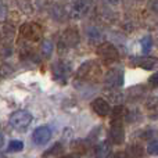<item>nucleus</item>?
Instances as JSON below:
<instances>
[{
    "mask_svg": "<svg viewBox=\"0 0 158 158\" xmlns=\"http://www.w3.org/2000/svg\"><path fill=\"white\" fill-rule=\"evenodd\" d=\"M101 75H103L101 65L96 60H89L83 63L77 71V78L86 83H94L100 79Z\"/></svg>",
    "mask_w": 158,
    "mask_h": 158,
    "instance_id": "f257e3e1",
    "label": "nucleus"
},
{
    "mask_svg": "<svg viewBox=\"0 0 158 158\" xmlns=\"http://www.w3.org/2000/svg\"><path fill=\"white\" fill-rule=\"evenodd\" d=\"M93 6V0H68L65 4V10L68 17L74 19H81L90 13Z\"/></svg>",
    "mask_w": 158,
    "mask_h": 158,
    "instance_id": "f03ea898",
    "label": "nucleus"
},
{
    "mask_svg": "<svg viewBox=\"0 0 158 158\" xmlns=\"http://www.w3.org/2000/svg\"><path fill=\"white\" fill-rule=\"evenodd\" d=\"M52 71H53V78L56 79V82H58L60 85H67L69 77H71L72 67L68 61L60 60L53 64Z\"/></svg>",
    "mask_w": 158,
    "mask_h": 158,
    "instance_id": "7ed1b4c3",
    "label": "nucleus"
},
{
    "mask_svg": "<svg viewBox=\"0 0 158 158\" xmlns=\"http://www.w3.org/2000/svg\"><path fill=\"white\" fill-rule=\"evenodd\" d=\"M32 122V115L31 112L25 111V110H19L11 114L10 117V125L15 129L17 132H25L28 126Z\"/></svg>",
    "mask_w": 158,
    "mask_h": 158,
    "instance_id": "20e7f679",
    "label": "nucleus"
},
{
    "mask_svg": "<svg viewBox=\"0 0 158 158\" xmlns=\"http://www.w3.org/2000/svg\"><path fill=\"white\" fill-rule=\"evenodd\" d=\"M97 54L101 58V61L104 64H108V65L115 63V61H118V58H119L118 49L112 43H110V42H103V43L98 44Z\"/></svg>",
    "mask_w": 158,
    "mask_h": 158,
    "instance_id": "39448f33",
    "label": "nucleus"
},
{
    "mask_svg": "<svg viewBox=\"0 0 158 158\" xmlns=\"http://www.w3.org/2000/svg\"><path fill=\"white\" fill-rule=\"evenodd\" d=\"M79 43V33L75 29H67L65 32L61 35L60 40H58V52L63 54L64 52L69 50L71 47H75Z\"/></svg>",
    "mask_w": 158,
    "mask_h": 158,
    "instance_id": "423d86ee",
    "label": "nucleus"
},
{
    "mask_svg": "<svg viewBox=\"0 0 158 158\" xmlns=\"http://www.w3.org/2000/svg\"><path fill=\"white\" fill-rule=\"evenodd\" d=\"M21 35L28 42H39L43 38V31H42L40 25L35 24V22H27L21 27Z\"/></svg>",
    "mask_w": 158,
    "mask_h": 158,
    "instance_id": "0eeeda50",
    "label": "nucleus"
},
{
    "mask_svg": "<svg viewBox=\"0 0 158 158\" xmlns=\"http://www.w3.org/2000/svg\"><path fill=\"white\" fill-rule=\"evenodd\" d=\"M104 83L110 89H119L123 85V71L119 68H111L104 77Z\"/></svg>",
    "mask_w": 158,
    "mask_h": 158,
    "instance_id": "6e6552de",
    "label": "nucleus"
},
{
    "mask_svg": "<svg viewBox=\"0 0 158 158\" xmlns=\"http://www.w3.org/2000/svg\"><path fill=\"white\" fill-rule=\"evenodd\" d=\"M131 64L135 67L143 68L146 71H151L156 67H158V58L156 57H148V56H143V57H133L131 58Z\"/></svg>",
    "mask_w": 158,
    "mask_h": 158,
    "instance_id": "1a4fd4ad",
    "label": "nucleus"
},
{
    "mask_svg": "<svg viewBox=\"0 0 158 158\" xmlns=\"http://www.w3.org/2000/svg\"><path fill=\"white\" fill-rule=\"evenodd\" d=\"M50 139H52V131H50L49 126H40L32 135L33 143L38 146H44Z\"/></svg>",
    "mask_w": 158,
    "mask_h": 158,
    "instance_id": "9d476101",
    "label": "nucleus"
},
{
    "mask_svg": "<svg viewBox=\"0 0 158 158\" xmlns=\"http://www.w3.org/2000/svg\"><path fill=\"white\" fill-rule=\"evenodd\" d=\"M92 110L98 117H107V115H110V112L112 111L111 107H110V103L101 97L94 98V100L92 101Z\"/></svg>",
    "mask_w": 158,
    "mask_h": 158,
    "instance_id": "9b49d317",
    "label": "nucleus"
},
{
    "mask_svg": "<svg viewBox=\"0 0 158 158\" xmlns=\"http://www.w3.org/2000/svg\"><path fill=\"white\" fill-rule=\"evenodd\" d=\"M123 140H125V131L122 128V123H111L110 142L112 144H122Z\"/></svg>",
    "mask_w": 158,
    "mask_h": 158,
    "instance_id": "f8f14e48",
    "label": "nucleus"
},
{
    "mask_svg": "<svg viewBox=\"0 0 158 158\" xmlns=\"http://www.w3.org/2000/svg\"><path fill=\"white\" fill-rule=\"evenodd\" d=\"M86 36L92 44H97L103 40V33H101L100 31H98V28L94 27V25H90V27L86 28Z\"/></svg>",
    "mask_w": 158,
    "mask_h": 158,
    "instance_id": "ddd939ff",
    "label": "nucleus"
},
{
    "mask_svg": "<svg viewBox=\"0 0 158 158\" xmlns=\"http://www.w3.org/2000/svg\"><path fill=\"white\" fill-rule=\"evenodd\" d=\"M50 15H52V18H54V19H57V21L61 22L65 19V15H68V14H67L65 7H63V6L56 3V4H53L52 8H50Z\"/></svg>",
    "mask_w": 158,
    "mask_h": 158,
    "instance_id": "4468645a",
    "label": "nucleus"
},
{
    "mask_svg": "<svg viewBox=\"0 0 158 158\" xmlns=\"http://www.w3.org/2000/svg\"><path fill=\"white\" fill-rule=\"evenodd\" d=\"M123 118H126V110L119 104L111 111V123H122Z\"/></svg>",
    "mask_w": 158,
    "mask_h": 158,
    "instance_id": "2eb2a0df",
    "label": "nucleus"
},
{
    "mask_svg": "<svg viewBox=\"0 0 158 158\" xmlns=\"http://www.w3.org/2000/svg\"><path fill=\"white\" fill-rule=\"evenodd\" d=\"M94 151H96L94 156H97V157H108L111 154V148H110L108 142H103L98 146H96Z\"/></svg>",
    "mask_w": 158,
    "mask_h": 158,
    "instance_id": "dca6fc26",
    "label": "nucleus"
},
{
    "mask_svg": "<svg viewBox=\"0 0 158 158\" xmlns=\"http://www.w3.org/2000/svg\"><path fill=\"white\" fill-rule=\"evenodd\" d=\"M2 36H3V43H10L15 36V31L11 25H4L2 29Z\"/></svg>",
    "mask_w": 158,
    "mask_h": 158,
    "instance_id": "f3484780",
    "label": "nucleus"
},
{
    "mask_svg": "<svg viewBox=\"0 0 158 158\" xmlns=\"http://www.w3.org/2000/svg\"><path fill=\"white\" fill-rule=\"evenodd\" d=\"M64 154V148L60 143H56L53 147H50L47 151L43 153V157H61Z\"/></svg>",
    "mask_w": 158,
    "mask_h": 158,
    "instance_id": "a211bd4d",
    "label": "nucleus"
},
{
    "mask_svg": "<svg viewBox=\"0 0 158 158\" xmlns=\"http://www.w3.org/2000/svg\"><path fill=\"white\" fill-rule=\"evenodd\" d=\"M15 3L22 13H25V14L32 13L33 7H32V2H31V0H15Z\"/></svg>",
    "mask_w": 158,
    "mask_h": 158,
    "instance_id": "6ab92c4d",
    "label": "nucleus"
},
{
    "mask_svg": "<svg viewBox=\"0 0 158 158\" xmlns=\"http://www.w3.org/2000/svg\"><path fill=\"white\" fill-rule=\"evenodd\" d=\"M52 53H53V43L50 40H44L40 47V54L43 56V57L49 58L50 56H52Z\"/></svg>",
    "mask_w": 158,
    "mask_h": 158,
    "instance_id": "aec40b11",
    "label": "nucleus"
},
{
    "mask_svg": "<svg viewBox=\"0 0 158 158\" xmlns=\"http://www.w3.org/2000/svg\"><path fill=\"white\" fill-rule=\"evenodd\" d=\"M140 46H142V52L144 53V54H147L151 50V47H153V39H151L150 36L143 38L142 40H140Z\"/></svg>",
    "mask_w": 158,
    "mask_h": 158,
    "instance_id": "412c9836",
    "label": "nucleus"
},
{
    "mask_svg": "<svg viewBox=\"0 0 158 158\" xmlns=\"http://www.w3.org/2000/svg\"><path fill=\"white\" fill-rule=\"evenodd\" d=\"M22 150H24V143L21 140H11L8 143V151L17 153V151H22Z\"/></svg>",
    "mask_w": 158,
    "mask_h": 158,
    "instance_id": "4be33fe9",
    "label": "nucleus"
},
{
    "mask_svg": "<svg viewBox=\"0 0 158 158\" xmlns=\"http://www.w3.org/2000/svg\"><path fill=\"white\" fill-rule=\"evenodd\" d=\"M147 153L150 154V156H158V142L157 140H153V142L148 143Z\"/></svg>",
    "mask_w": 158,
    "mask_h": 158,
    "instance_id": "5701e85b",
    "label": "nucleus"
},
{
    "mask_svg": "<svg viewBox=\"0 0 158 158\" xmlns=\"http://www.w3.org/2000/svg\"><path fill=\"white\" fill-rule=\"evenodd\" d=\"M129 150H131L132 156H142L143 154V148L140 147V146H131Z\"/></svg>",
    "mask_w": 158,
    "mask_h": 158,
    "instance_id": "b1692460",
    "label": "nucleus"
},
{
    "mask_svg": "<svg viewBox=\"0 0 158 158\" xmlns=\"http://www.w3.org/2000/svg\"><path fill=\"white\" fill-rule=\"evenodd\" d=\"M148 83H150V86H153V87H158V72L153 74L150 78H148Z\"/></svg>",
    "mask_w": 158,
    "mask_h": 158,
    "instance_id": "393cba45",
    "label": "nucleus"
},
{
    "mask_svg": "<svg viewBox=\"0 0 158 158\" xmlns=\"http://www.w3.org/2000/svg\"><path fill=\"white\" fill-rule=\"evenodd\" d=\"M157 136V132L156 131H148V132H144L142 135L143 139H151V137H156Z\"/></svg>",
    "mask_w": 158,
    "mask_h": 158,
    "instance_id": "a878e982",
    "label": "nucleus"
},
{
    "mask_svg": "<svg viewBox=\"0 0 158 158\" xmlns=\"http://www.w3.org/2000/svg\"><path fill=\"white\" fill-rule=\"evenodd\" d=\"M104 2H106L107 4H110V6H117L118 3H119V0H104Z\"/></svg>",
    "mask_w": 158,
    "mask_h": 158,
    "instance_id": "bb28decb",
    "label": "nucleus"
},
{
    "mask_svg": "<svg viewBox=\"0 0 158 158\" xmlns=\"http://www.w3.org/2000/svg\"><path fill=\"white\" fill-rule=\"evenodd\" d=\"M115 157H126V154L125 153H118V154H115Z\"/></svg>",
    "mask_w": 158,
    "mask_h": 158,
    "instance_id": "cd10ccee",
    "label": "nucleus"
}]
</instances>
